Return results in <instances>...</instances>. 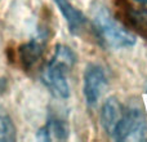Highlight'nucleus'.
Listing matches in <instances>:
<instances>
[{
  "mask_svg": "<svg viewBox=\"0 0 147 142\" xmlns=\"http://www.w3.org/2000/svg\"><path fill=\"white\" fill-rule=\"evenodd\" d=\"M76 62L75 53L66 45H57L52 60L43 70V81L58 98H69L70 87L67 74Z\"/></svg>",
  "mask_w": 147,
  "mask_h": 142,
  "instance_id": "f257e3e1",
  "label": "nucleus"
},
{
  "mask_svg": "<svg viewBox=\"0 0 147 142\" xmlns=\"http://www.w3.org/2000/svg\"><path fill=\"white\" fill-rule=\"evenodd\" d=\"M92 22L98 38L110 48H128L136 44V36L119 25L110 10L99 3L92 5Z\"/></svg>",
  "mask_w": 147,
  "mask_h": 142,
  "instance_id": "f03ea898",
  "label": "nucleus"
},
{
  "mask_svg": "<svg viewBox=\"0 0 147 142\" xmlns=\"http://www.w3.org/2000/svg\"><path fill=\"white\" fill-rule=\"evenodd\" d=\"M147 136V120L138 107H128L111 137L116 141H141Z\"/></svg>",
  "mask_w": 147,
  "mask_h": 142,
  "instance_id": "7ed1b4c3",
  "label": "nucleus"
},
{
  "mask_svg": "<svg viewBox=\"0 0 147 142\" xmlns=\"http://www.w3.org/2000/svg\"><path fill=\"white\" fill-rule=\"evenodd\" d=\"M107 87V78L105 70L99 65L89 64L84 72V97L89 106H93L99 101Z\"/></svg>",
  "mask_w": 147,
  "mask_h": 142,
  "instance_id": "20e7f679",
  "label": "nucleus"
},
{
  "mask_svg": "<svg viewBox=\"0 0 147 142\" xmlns=\"http://www.w3.org/2000/svg\"><path fill=\"white\" fill-rule=\"evenodd\" d=\"M125 107L120 103V101L115 97H110L106 99L101 110V124L107 135L112 136L119 122L121 120Z\"/></svg>",
  "mask_w": 147,
  "mask_h": 142,
  "instance_id": "39448f33",
  "label": "nucleus"
},
{
  "mask_svg": "<svg viewBox=\"0 0 147 142\" xmlns=\"http://www.w3.org/2000/svg\"><path fill=\"white\" fill-rule=\"evenodd\" d=\"M54 3H56L59 12L62 13V16H63L65 20H66L70 31H71L74 35L80 32L84 28V26L86 25L85 16L79 9H76L71 3H70V0H54Z\"/></svg>",
  "mask_w": 147,
  "mask_h": 142,
  "instance_id": "423d86ee",
  "label": "nucleus"
},
{
  "mask_svg": "<svg viewBox=\"0 0 147 142\" xmlns=\"http://www.w3.org/2000/svg\"><path fill=\"white\" fill-rule=\"evenodd\" d=\"M43 44L38 40H32L31 43L23 45L20 49V54H21V61L22 65L26 69H31L39 60L43 56Z\"/></svg>",
  "mask_w": 147,
  "mask_h": 142,
  "instance_id": "0eeeda50",
  "label": "nucleus"
},
{
  "mask_svg": "<svg viewBox=\"0 0 147 142\" xmlns=\"http://www.w3.org/2000/svg\"><path fill=\"white\" fill-rule=\"evenodd\" d=\"M67 135H69V129H67V125L63 122L52 120V122H49L48 125H45L39 131L38 138L43 141H51L52 138L65 140V138H67Z\"/></svg>",
  "mask_w": 147,
  "mask_h": 142,
  "instance_id": "6e6552de",
  "label": "nucleus"
},
{
  "mask_svg": "<svg viewBox=\"0 0 147 142\" xmlns=\"http://www.w3.org/2000/svg\"><path fill=\"white\" fill-rule=\"evenodd\" d=\"M14 138H16L14 125H13L9 115L4 110V107L0 105V142L13 141Z\"/></svg>",
  "mask_w": 147,
  "mask_h": 142,
  "instance_id": "1a4fd4ad",
  "label": "nucleus"
},
{
  "mask_svg": "<svg viewBox=\"0 0 147 142\" xmlns=\"http://www.w3.org/2000/svg\"><path fill=\"white\" fill-rule=\"evenodd\" d=\"M136 3H140V4H147V0H133Z\"/></svg>",
  "mask_w": 147,
  "mask_h": 142,
  "instance_id": "9d476101",
  "label": "nucleus"
}]
</instances>
